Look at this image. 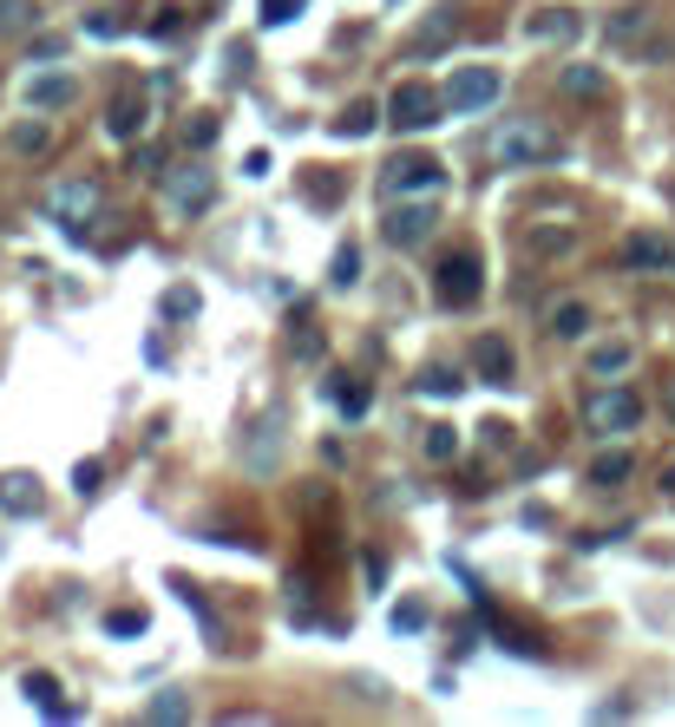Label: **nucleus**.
<instances>
[{
  "mask_svg": "<svg viewBox=\"0 0 675 727\" xmlns=\"http://www.w3.org/2000/svg\"><path fill=\"white\" fill-rule=\"evenodd\" d=\"M210 203H217V171H210V164H197V157H190V164L164 171V210H171V216H184V223H190V216H203Z\"/></svg>",
  "mask_w": 675,
  "mask_h": 727,
  "instance_id": "5",
  "label": "nucleus"
},
{
  "mask_svg": "<svg viewBox=\"0 0 675 727\" xmlns=\"http://www.w3.org/2000/svg\"><path fill=\"white\" fill-rule=\"evenodd\" d=\"M420 446H427V459H453V453H459V426H446V420H440V426H427V439H420Z\"/></svg>",
  "mask_w": 675,
  "mask_h": 727,
  "instance_id": "27",
  "label": "nucleus"
},
{
  "mask_svg": "<svg viewBox=\"0 0 675 727\" xmlns=\"http://www.w3.org/2000/svg\"><path fill=\"white\" fill-rule=\"evenodd\" d=\"M473 367H479V380H486V387H519V354H512V341H505V335H479Z\"/></svg>",
  "mask_w": 675,
  "mask_h": 727,
  "instance_id": "10",
  "label": "nucleus"
},
{
  "mask_svg": "<svg viewBox=\"0 0 675 727\" xmlns=\"http://www.w3.org/2000/svg\"><path fill=\"white\" fill-rule=\"evenodd\" d=\"M440 112H446V98L427 79H400L394 98H387V125L394 131H427V125H440Z\"/></svg>",
  "mask_w": 675,
  "mask_h": 727,
  "instance_id": "8",
  "label": "nucleus"
},
{
  "mask_svg": "<svg viewBox=\"0 0 675 727\" xmlns=\"http://www.w3.org/2000/svg\"><path fill=\"white\" fill-rule=\"evenodd\" d=\"M138 131H144V98H138V92H125V98L105 112V138H112V144H131Z\"/></svg>",
  "mask_w": 675,
  "mask_h": 727,
  "instance_id": "17",
  "label": "nucleus"
},
{
  "mask_svg": "<svg viewBox=\"0 0 675 727\" xmlns=\"http://www.w3.org/2000/svg\"><path fill=\"white\" fill-rule=\"evenodd\" d=\"M630 361H637V348H630L624 335H617V341H597V348H591V374H597V380H617V374H624Z\"/></svg>",
  "mask_w": 675,
  "mask_h": 727,
  "instance_id": "23",
  "label": "nucleus"
},
{
  "mask_svg": "<svg viewBox=\"0 0 675 727\" xmlns=\"http://www.w3.org/2000/svg\"><path fill=\"white\" fill-rule=\"evenodd\" d=\"M584 426H591L597 439H624V433H637V426H643V394L624 387V380L591 387V394H584Z\"/></svg>",
  "mask_w": 675,
  "mask_h": 727,
  "instance_id": "2",
  "label": "nucleus"
},
{
  "mask_svg": "<svg viewBox=\"0 0 675 727\" xmlns=\"http://www.w3.org/2000/svg\"><path fill=\"white\" fill-rule=\"evenodd\" d=\"M558 85H565L571 98H604V92H610V72H604V66H565Z\"/></svg>",
  "mask_w": 675,
  "mask_h": 727,
  "instance_id": "22",
  "label": "nucleus"
},
{
  "mask_svg": "<svg viewBox=\"0 0 675 727\" xmlns=\"http://www.w3.org/2000/svg\"><path fill=\"white\" fill-rule=\"evenodd\" d=\"M670 269H675V256H670Z\"/></svg>",
  "mask_w": 675,
  "mask_h": 727,
  "instance_id": "42",
  "label": "nucleus"
},
{
  "mask_svg": "<svg viewBox=\"0 0 675 727\" xmlns=\"http://www.w3.org/2000/svg\"><path fill=\"white\" fill-rule=\"evenodd\" d=\"M144 33H151V39H177V33H184V20H177V13H158Z\"/></svg>",
  "mask_w": 675,
  "mask_h": 727,
  "instance_id": "38",
  "label": "nucleus"
},
{
  "mask_svg": "<svg viewBox=\"0 0 675 727\" xmlns=\"http://www.w3.org/2000/svg\"><path fill=\"white\" fill-rule=\"evenodd\" d=\"M663 413L675 420V380H663Z\"/></svg>",
  "mask_w": 675,
  "mask_h": 727,
  "instance_id": "41",
  "label": "nucleus"
},
{
  "mask_svg": "<svg viewBox=\"0 0 675 727\" xmlns=\"http://www.w3.org/2000/svg\"><path fill=\"white\" fill-rule=\"evenodd\" d=\"M486 157L499 171H538L551 157H565V138L545 125V118H505L492 138H486Z\"/></svg>",
  "mask_w": 675,
  "mask_h": 727,
  "instance_id": "1",
  "label": "nucleus"
},
{
  "mask_svg": "<svg viewBox=\"0 0 675 727\" xmlns=\"http://www.w3.org/2000/svg\"><path fill=\"white\" fill-rule=\"evenodd\" d=\"M650 26H656L650 7H617V13H610V39H617V46H643Z\"/></svg>",
  "mask_w": 675,
  "mask_h": 727,
  "instance_id": "21",
  "label": "nucleus"
},
{
  "mask_svg": "<svg viewBox=\"0 0 675 727\" xmlns=\"http://www.w3.org/2000/svg\"><path fill=\"white\" fill-rule=\"evenodd\" d=\"M420 394H459V374L433 367V374H420Z\"/></svg>",
  "mask_w": 675,
  "mask_h": 727,
  "instance_id": "36",
  "label": "nucleus"
},
{
  "mask_svg": "<svg viewBox=\"0 0 675 727\" xmlns=\"http://www.w3.org/2000/svg\"><path fill=\"white\" fill-rule=\"evenodd\" d=\"M578 243H584V230H578V223H532V230H525V249H532V256H545V262L571 256Z\"/></svg>",
  "mask_w": 675,
  "mask_h": 727,
  "instance_id": "13",
  "label": "nucleus"
},
{
  "mask_svg": "<svg viewBox=\"0 0 675 727\" xmlns=\"http://www.w3.org/2000/svg\"><path fill=\"white\" fill-rule=\"evenodd\" d=\"M20 695H26V702H33L39 715H53V722H72V715H79L72 702H59L66 689H59V682H53L46 669H26V676H20Z\"/></svg>",
  "mask_w": 675,
  "mask_h": 727,
  "instance_id": "14",
  "label": "nucleus"
},
{
  "mask_svg": "<svg viewBox=\"0 0 675 727\" xmlns=\"http://www.w3.org/2000/svg\"><path fill=\"white\" fill-rule=\"evenodd\" d=\"M630 472H637V453H624V446H617V453H597V459H591V472H584V479H591V485H597V492H610V485H624V479H630Z\"/></svg>",
  "mask_w": 675,
  "mask_h": 727,
  "instance_id": "19",
  "label": "nucleus"
},
{
  "mask_svg": "<svg viewBox=\"0 0 675 727\" xmlns=\"http://www.w3.org/2000/svg\"><path fill=\"white\" fill-rule=\"evenodd\" d=\"M85 33H92V39H118V33H125V13H118V7H98V13H85Z\"/></svg>",
  "mask_w": 675,
  "mask_h": 727,
  "instance_id": "29",
  "label": "nucleus"
},
{
  "mask_svg": "<svg viewBox=\"0 0 675 727\" xmlns=\"http://www.w3.org/2000/svg\"><path fill=\"white\" fill-rule=\"evenodd\" d=\"M335 400H341V413H368V394H361V387H335Z\"/></svg>",
  "mask_w": 675,
  "mask_h": 727,
  "instance_id": "39",
  "label": "nucleus"
},
{
  "mask_svg": "<svg viewBox=\"0 0 675 727\" xmlns=\"http://www.w3.org/2000/svg\"><path fill=\"white\" fill-rule=\"evenodd\" d=\"M46 210L72 230V236H85V223L98 216V184H85V177H66L53 197H46Z\"/></svg>",
  "mask_w": 675,
  "mask_h": 727,
  "instance_id": "9",
  "label": "nucleus"
},
{
  "mask_svg": "<svg viewBox=\"0 0 675 727\" xmlns=\"http://www.w3.org/2000/svg\"><path fill=\"white\" fill-rule=\"evenodd\" d=\"M420 623H427V610H420V603H400V610H394V630H400V636H414Z\"/></svg>",
  "mask_w": 675,
  "mask_h": 727,
  "instance_id": "37",
  "label": "nucleus"
},
{
  "mask_svg": "<svg viewBox=\"0 0 675 727\" xmlns=\"http://www.w3.org/2000/svg\"><path fill=\"white\" fill-rule=\"evenodd\" d=\"M98 479H105V466H98V459H79V466H72V492H79V499H92V492H98Z\"/></svg>",
  "mask_w": 675,
  "mask_h": 727,
  "instance_id": "30",
  "label": "nucleus"
},
{
  "mask_svg": "<svg viewBox=\"0 0 675 727\" xmlns=\"http://www.w3.org/2000/svg\"><path fill=\"white\" fill-rule=\"evenodd\" d=\"M33 52H39V59H53V52H66V39H53V33H33Z\"/></svg>",
  "mask_w": 675,
  "mask_h": 727,
  "instance_id": "40",
  "label": "nucleus"
},
{
  "mask_svg": "<svg viewBox=\"0 0 675 727\" xmlns=\"http://www.w3.org/2000/svg\"><path fill=\"white\" fill-rule=\"evenodd\" d=\"M584 26V13H571V7H538V13H525V39H538V46H551V39H571Z\"/></svg>",
  "mask_w": 675,
  "mask_h": 727,
  "instance_id": "12",
  "label": "nucleus"
},
{
  "mask_svg": "<svg viewBox=\"0 0 675 727\" xmlns=\"http://www.w3.org/2000/svg\"><path fill=\"white\" fill-rule=\"evenodd\" d=\"M433 230H440L433 197H394V203H387V216H381V236H387L394 249H420Z\"/></svg>",
  "mask_w": 675,
  "mask_h": 727,
  "instance_id": "6",
  "label": "nucleus"
},
{
  "mask_svg": "<svg viewBox=\"0 0 675 727\" xmlns=\"http://www.w3.org/2000/svg\"><path fill=\"white\" fill-rule=\"evenodd\" d=\"M164 315L190 321V315H197V289H190V282H184V289H171V295H164Z\"/></svg>",
  "mask_w": 675,
  "mask_h": 727,
  "instance_id": "32",
  "label": "nucleus"
},
{
  "mask_svg": "<svg viewBox=\"0 0 675 727\" xmlns=\"http://www.w3.org/2000/svg\"><path fill=\"white\" fill-rule=\"evenodd\" d=\"M302 13V0H263V26H289Z\"/></svg>",
  "mask_w": 675,
  "mask_h": 727,
  "instance_id": "34",
  "label": "nucleus"
},
{
  "mask_svg": "<svg viewBox=\"0 0 675 727\" xmlns=\"http://www.w3.org/2000/svg\"><path fill=\"white\" fill-rule=\"evenodd\" d=\"M446 46H453V20H433V33L414 39V52H446Z\"/></svg>",
  "mask_w": 675,
  "mask_h": 727,
  "instance_id": "31",
  "label": "nucleus"
},
{
  "mask_svg": "<svg viewBox=\"0 0 675 727\" xmlns=\"http://www.w3.org/2000/svg\"><path fill=\"white\" fill-rule=\"evenodd\" d=\"M499 92H505V72H499V66H459L440 98H446L453 118H479V112L499 105Z\"/></svg>",
  "mask_w": 675,
  "mask_h": 727,
  "instance_id": "4",
  "label": "nucleus"
},
{
  "mask_svg": "<svg viewBox=\"0 0 675 727\" xmlns=\"http://www.w3.org/2000/svg\"><path fill=\"white\" fill-rule=\"evenodd\" d=\"M374 190H381V203H394V197H440L446 190V164L433 151H400V157H387Z\"/></svg>",
  "mask_w": 675,
  "mask_h": 727,
  "instance_id": "3",
  "label": "nucleus"
},
{
  "mask_svg": "<svg viewBox=\"0 0 675 727\" xmlns=\"http://www.w3.org/2000/svg\"><path fill=\"white\" fill-rule=\"evenodd\" d=\"M39 33V0H0V39H33Z\"/></svg>",
  "mask_w": 675,
  "mask_h": 727,
  "instance_id": "20",
  "label": "nucleus"
},
{
  "mask_svg": "<svg viewBox=\"0 0 675 727\" xmlns=\"http://www.w3.org/2000/svg\"><path fill=\"white\" fill-rule=\"evenodd\" d=\"M433 295H440L446 308H473V302L486 295V262H479V249H453V256L440 262V275H433Z\"/></svg>",
  "mask_w": 675,
  "mask_h": 727,
  "instance_id": "7",
  "label": "nucleus"
},
{
  "mask_svg": "<svg viewBox=\"0 0 675 727\" xmlns=\"http://www.w3.org/2000/svg\"><path fill=\"white\" fill-rule=\"evenodd\" d=\"M545 328H551L558 341H584V335H591V302H584V295H565V302H551Z\"/></svg>",
  "mask_w": 675,
  "mask_h": 727,
  "instance_id": "16",
  "label": "nucleus"
},
{
  "mask_svg": "<svg viewBox=\"0 0 675 727\" xmlns=\"http://www.w3.org/2000/svg\"><path fill=\"white\" fill-rule=\"evenodd\" d=\"M72 98H79V79H72V72H33V79H26V105H33V112H66Z\"/></svg>",
  "mask_w": 675,
  "mask_h": 727,
  "instance_id": "11",
  "label": "nucleus"
},
{
  "mask_svg": "<svg viewBox=\"0 0 675 727\" xmlns=\"http://www.w3.org/2000/svg\"><path fill=\"white\" fill-rule=\"evenodd\" d=\"M670 256H675V249L663 243V236H650V230L624 243V262H630V269H643V275H663V269H670Z\"/></svg>",
  "mask_w": 675,
  "mask_h": 727,
  "instance_id": "18",
  "label": "nucleus"
},
{
  "mask_svg": "<svg viewBox=\"0 0 675 727\" xmlns=\"http://www.w3.org/2000/svg\"><path fill=\"white\" fill-rule=\"evenodd\" d=\"M381 118H387V105H374V98H354V105L335 118V131H341V138H368Z\"/></svg>",
  "mask_w": 675,
  "mask_h": 727,
  "instance_id": "24",
  "label": "nucleus"
},
{
  "mask_svg": "<svg viewBox=\"0 0 675 727\" xmlns=\"http://www.w3.org/2000/svg\"><path fill=\"white\" fill-rule=\"evenodd\" d=\"M7 151H13V157H46V151H53V118H39V112H33V118H13V125H7Z\"/></svg>",
  "mask_w": 675,
  "mask_h": 727,
  "instance_id": "15",
  "label": "nucleus"
},
{
  "mask_svg": "<svg viewBox=\"0 0 675 727\" xmlns=\"http://www.w3.org/2000/svg\"><path fill=\"white\" fill-rule=\"evenodd\" d=\"M190 708H184V695H158L151 708H144V722H184Z\"/></svg>",
  "mask_w": 675,
  "mask_h": 727,
  "instance_id": "33",
  "label": "nucleus"
},
{
  "mask_svg": "<svg viewBox=\"0 0 675 727\" xmlns=\"http://www.w3.org/2000/svg\"><path fill=\"white\" fill-rule=\"evenodd\" d=\"M0 505H7L13 518H39V492H33V479H26V472L7 479V485H0Z\"/></svg>",
  "mask_w": 675,
  "mask_h": 727,
  "instance_id": "25",
  "label": "nucleus"
},
{
  "mask_svg": "<svg viewBox=\"0 0 675 727\" xmlns=\"http://www.w3.org/2000/svg\"><path fill=\"white\" fill-rule=\"evenodd\" d=\"M210 138H217V118H190V125H184V144H190V151H203Z\"/></svg>",
  "mask_w": 675,
  "mask_h": 727,
  "instance_id": "35",
  "label": "nucleus"
},
{
  "mask_svg": "<svg viewBox=\"0 0 675 727\" xmlns=\"http://www.w3.org/2000/svg\"><path fill=\"white\" fill-rule=\"evenodd\" d=\"M144 623H151V617H144L138 603H125V610L105 617V636H144Z\"/></svg>",
  "mask_w": 675,
  "mask_h": 727,
  "instance_id": "28",
  "label": "nucleus"
},
{
  "mask_svg": "<svg viewBox=\"0 0 675 727\" xmlns=\"http://www.w3.org/2000/svg\"><path fill=\"white\" fill-rule=\"evenodd\" d=\"M328 282H335V289H354V282H361V249H354V243H341V249H335Z\"/></svg>",
  "mask_w": 675,
  "mask_h": 727,
  "instance_id": "26",
  "label": "nucleus"
}]
</instances>
